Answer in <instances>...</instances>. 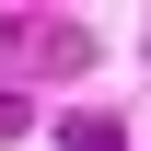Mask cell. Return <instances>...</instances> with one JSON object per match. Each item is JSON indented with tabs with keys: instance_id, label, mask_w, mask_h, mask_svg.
I'll list each match as a JSON object with an SVG mask.
<instances>
[{
	"instance_id": "7a4b0ae2",
	"label": "cell",
	"mask_w": 151,
	"mask_h": 151,
	"mask_svg": "<svg viewBox=\"0 0 151 151\" xmlns=\"http://www.w3.org/2000/svg\"><path fill=\"white\" fill-rule=\"evenodd\" d=\"M0 139H23V105H12V93H0Z\"/></svg>"
},
{
	"instance_id": "6da1fadb",
	"label": "cell",
	"mask_w": 151,
	"mask_h": 151,
	"mask_svg": "<svg viewBox=\"0 0 151 151\" xmlns=\"http://www.w3.org/2000/svg\"><path fill=\"white\" fill-rule=\"evenodd\" d=\"M58 151H116V128H105V116H70V128H58Z\"/></svg>"
}]
</instances>
